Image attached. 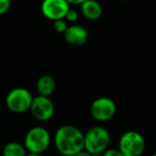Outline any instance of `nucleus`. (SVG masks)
<instances>
[{"label": "nucleus", "instance_id": "1", "mask_svg": "<svg viewBox=\"0 0 156 156\" xmlns=\"http://www.w3.org/2000/svg\"><path fill=\"white\" fill-rule=\"evenodd\" d=\"M54 143L59 153L65 156H76L85 149V135L73 125H63L57 129Z\"/></svg>", "mask_w": 156, "mask_h": 156}, {"label": "nucleus", "instance_id": "2", "mask_svg": "<svg viewBox=\"0 0 156 156\" xmlns=\"http://www.w3.org/2000/svg\"><path fill=\"white\" fill-rule=\"evenodd\" d=\"M50 141V134L45 127L34 126L27 132L24 145L31 155H40L49 147Z\"/></svg>", "mask_w": 156, "mask_h": 156}, {"label": "nucleus", "instance_id": "3", "mask_svg": "<svg viewBox=\"0 0 156 156\" xmlns=\"http://www.w3.org/2000/svg\"><path fill=\"white\" fill-rule=\"evenodd\" d=\"M110 134L103 126H93L85 134V150L91 155L103 154L109 147Z\"/></svg>", "mask_w": 156, "mask_h": 156}, {"label": "nucleus", "instance_id": "4", "mask_svg": "<svg viewBox=\"0 0 156 156\" xmlns=\"http://www.w3.org/2000/svg\"><path fill=\"white\" fill-rule=\"evenodd\" d=\"M144 149V138L136 130H127L119 140V150L123 156H140Z\"/></svg>", "mask_w": 156, "mask_h": 156}, {"label": "nucleus", "instance_id": "5", "mask_svg": "<svg viewBox=\"0 0 156 156\" xmlns=\"http://www.w3.org/2000/svg\"><path fill=\"white\" fill-rule=\"evenodd\" d=\"M32 100L33 96L29 90L25 88H15L8 93L5 105L12 112L23 113L30 109Z\"/></svg>", "mask_w": 156, "mask_h": 156}, {"label": "nucleus", "instance_id": "6", "mask_svg": "<svg viewBox=\"0 0 156 156\" xmlns=\"http://www.w3.org/2000/svg\"><path fill=\"white\" fill-rule=\"evenodd\" d=\"M117 111L115 103L107 96H101L93 101L90 107V113L96 121L106 122L112 119Z\"/></svg>", "mask_w": 156, "mask_h": 156}, {"label": "nucleus", "instance_id": "7", "mask_svg": "<svg viewBox=\"0 0 156 156\" xmlns=\"http://www.w3.org/2000/svg\"><path fill=\"white\" fill-rule=\"evenodd\" d=\"M30 112L33 118L39 121H48L55 113V105L49 96L41 95L33 98L30 106Z\"/></svg>", "mask_w": 156, "mask_h": 156}, {"label": "nucleus", "instance_id": "8", "mask_svg": "<svg viewBox=\"0 0 156 156\" xmlns=\"http://www.w3.org/2000/svg\"><path fill=\"white\" fill-rule=\"evenodd\" d=\"M69 10V3L66 0H43L41 5L42 14L50 20L65 18Z\"/></svg>", "mask_w": 156, "mask_h": 156}, {"label": "nucleus", "instance_id": "9", "mask_svg": "<svg viewBox=\"0 0 156 156\" xmlns=\"http://www.w3.org/2000/svg\"><path fill=\"white\" fill-rule=\"evenodd\" d=\"M89 37V32L85 27L80 25H73L67 27L64 32V39L69 45L81 46L87 42Z\"/></svg>", "mask_w": 156, "mask_h": 156}, {"label": "nucleus", "instance_id": "10", "mask_svg": "<svg viewBox=\"0 0 156 156\" xmlns=\"http://www.w3.org/2000/svg\"><path fill=\"white\" fill-rule=\"evenodd\" d=\"M81 13L87 20H96L102 16L103 9L96 0H85L80 5Z\"/></svg>", "mask_w": 156, "mask_h": 156}, {"label": "nucleus", "instance_id": "11", "mask_svg": "<svg viewBox=\"0 0 156 156\" xmlns=\"http://www.w3.org/2000/svg\"><path fill=\"white\" fill-rule=\"evenodd\" d=\"M57 83L55 78L50 75H43L39 78L37 83V89L39 94L45 96H50L55 92Z\"/></svg>", "mask_w": 156, "mask_h": 156}, {"label": "nucleus", "instance_id": "12", "mask_svg": "<svg viewBox=\"0 0 156 156\" xmlns=\"http://www.w3.org/2000/svg\"><path fill=\"white\" fill-rule=\"evenodd\" d=\"M2 153L5 156H25L27 150L24 144L18 142H9L3 147Z\"/></svg>", "mask_w": 156, "mask_h": 156}, {"label": "nucleus", "instance_id": "13", "mask_svg": "<svg viewBox=\"0 0 156 156\" xmlns=\"http://www.w3.org/2000/svg\"><path fill=\"white\" fill-rule=\"evenodd\" d=\"M54 27H55V29H56L57 32H59V33H64L65 30L67 29L66 22L63 20V18L54 20Z\"/></svg>", "mask_w": 156, "mask_h": 156}, {"label": "nucleus", "instance_id": "14", "mask_svg": "<svg viewBox=\"0 0 156 156\" xmlns=\"http://www.w3.org/2000/svg\"><path fill=\"white\" fill-rule=\"evenodd\" d=\"M11 8V0H0V15L5 14Z\"/></svg>", "mask_w": 156, "mask_h": 156}, {"label": "nucleus", "instance_id": "15", "mask_svg": "<svg viewBox=\"0 0 156 156\" xmlns=\"http://www.w3.org/2000/svg\"><path fill=\"white\" fill-rule=\"evenodd\" d=\"M65 20H67L69 22H71V23L76 22V20H78V13H77V11L69 9V11H67L66 15H65Z\"/></svg>", "mask_w": 156, "mask_h": 156}, {"label": "nucleus", "instance_id": "16", "mask_svg": "<svg viewBox=\"0 0 156 156\" xmlns=\"http://www.w3.org/2000/svg\"><path fill=\"white\" fill-rule=\"evenodd\" d=\"M103 155H105V156H123L121 153V151L119 150V147H118V149H108V147H107V149L103 152Z\"/></svg>", "mask_w": 156, "mask_h": 156}, {"label": "nucleus", "instance_id": "17", "mask_svg": "<svg viewBox=\"0 0 156 156\" xmlns=\"http://www.w3.org/2000/svg\"><path fill=\"white\" fill-rule=\"evenodd\" d=\"M67 2L69 3V5H81V3L85 1V0H66Z\"/></svg>", "mask_w": 156, "mask_h": 156}, {"label": "nucleus", "instance_id": "18", "mask_svg": "<svg viewBox=\"0 0 156 156\" xmlns=\"http://www.w3.org/2000/svg\"><path fill=\"white\" fill-rule=\"evenodd\" d=\"M153 156H156V153H154V154H153Z\"/></svg>", "mask_w": 156, "mask_h": 156}, {"label": "nucleus", "instance_id": "19", "mask_svg": "<svg viewBox=\"0 0 156 156\" xmlns=\"http://www.w3.org/2000/svg\"><path fill=\"white\" fill-rule=\"evenodd\" d=\"M123 1H128V0H123Z\"/></svg>", "mask_w": 156, "mask_h": 156}]
</instances>
